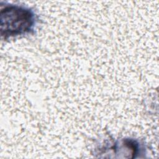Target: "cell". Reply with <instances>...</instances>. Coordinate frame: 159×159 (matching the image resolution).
<instances>
[{"mask_svg":"<svg viewBox=\"0 0 159 159\" xmlns=\"http://www.w3.org/2000/svg\"><path fill=\"white\" fill-rule=\"evenodd\" d=\"M0 6V34L2 39L34 32L38 17L32 9L3 1Z\"/></svg>","mask_w":159,"mask_h":159,"instance_id":"1","label":"cell"}]
</instances>
